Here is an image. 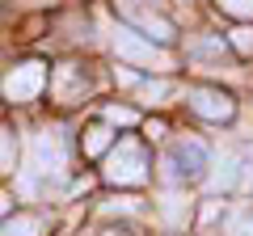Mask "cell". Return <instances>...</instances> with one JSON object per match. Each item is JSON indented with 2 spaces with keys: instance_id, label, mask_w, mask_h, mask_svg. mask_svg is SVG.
<instances>
[{
  "instance_id": "obj_1",
  "label": "cell",
  "mask_w": 253,
  "mask_h": 236,
  "mask_svg": "<svg viewBox=\"0 0 253 236\" xmlns=\"http://www.w3.org/2000/svg\"><path fill=\"white\" fill-rule=\"evenodd\" d=\"M148 169H152V164H148V152L135 139H118L106 152V160H101V177H106L110 186H144Z\"/></svg>"
},
{
  "instance_id": "obj_2",
  "label": "cell",
  "mask_w": 253,
  "mask_h": 236,
  "mask_svg": "<svg viewBox=\"0 0 253 236\" xmlns=\"http://www.w3.org/2000/svg\"><path fill=\"white\" fill-rule=\"evenodd\" d=\"M114 51L118 59H126V64H139V68H152V72H169L173 59L161 51V46H152L144 34H135L131 26H118L114 30Z\"/></svg>"
},
{
  "instance_id": "obj_3",
  "label": "cell",
  "mask_w": 253,
  "mask_h": 236,
  "mask_svg": "<svg viewBox=\"0 0 253 236\" xmlns=\"http://www.w3.org/2000/svg\"><path fill=\"white\" fill-rule=\"evenodd\" d=\"M161 164H165V182H199L207 169V148L199 139H177Z\"/></svg>"
},
{
  "instance_id": "obj_4",
  "label": "cell",
  "mask_w": 253,
  "mask_h": 236,
  "mask_svg": "<svg viewBox=\"0 0 253 236\" xmlns=\"http://www.w3.org/2000/svg\"><path fill=\"white\" fill-rule=\"evenodd\" d=\"M42 89H46V64H38V59H26V64L9 68L4 80H0V93L9 101H34Z\"/></svg>"
},
{
  "instance_id": "obj_5",
  "label": "cell",
  "mask_w": 253,
  "mask_h": 236,
  "mask_svg": "<svg viewBox=\"0 0 253 236\" xmlns=\"http://www.w3.org/2000/svg\"><path fill=\"white\" fill-rule=\"evenodd\" d=\"M30 164H34L38 173H46V177H59L63 169H68V148H63V135L59 131H38L34 144H30Z\"/></svg>"
},
{
  "instance_id": "obj_6",
  "label": "cell",
  "mask_w": 253,
  "mask_h": 236,
  "mask_svg": "<svg viewBox=\"0 0 253 236\" xmlns=\"http://www.w3.org/2000/svg\"><path fill=\"white\" fill-rule=\"evenodd\" d=\"M190 110L207 122H228L236 114V101L228 97L224 89H211V84H199V89H190Z\"/></svg>"
},
{
  "instance_id": "obj_7",
  "label": "cell",
  "mask_w": 253,
  "mask_h": 236,
  "mask_svg": "<svg viewBox=\"0 0 253 236\" xmlns=\"http://www.w3.org/2000/svg\"><path fill=\"white\" fill-rule=\"evenodd\" d=\"M123 13H126L131 21H139V26H144L156 42H169V38H173V26H169V21H165L161 13H152V9H144V4H135V0H123Z\"/></svg>"
},
{
  "instance_id": "obj_8",
  "label": "cell",
  "mask_w": 253,
  "mask_h": 236,
  "mask_svg": "<svg viewBox=\"0 0 253 236\" xmlns=\"http://www.w3.org/2000/svg\"><path fill=\"white\" fill-rule=\"evenodd\" d=\"M51 84H55V97H59V101H76V97L84 93V76L76 72L72 64L55 68V80H51Z\"/></svg>"
},
{
  "instance_id": "obj_9",
  "label": "cell",
  "mask_w": 253,
  "mask_h": 236,
  "mask_svg": "<svg viewBox=\"0 0 253 236\" xmlns=\"http://www.w3.org/2000/svg\"><path fill=\"white\" fill-rule=\"evenodd\" d=\"M46 224L42 215H34V211H21V215H9L4 224H0V236H42Z\"/></svg>"
},
{
  "instance_id": "obj_10",
  "label": "cell",
  "mask_w": 253,
  "mask_h": 236,
  "mask_svg": "<svg viewBox=\"0 0 253 236\" xmlns=\"http://www.w3.org/2000/svg\"><path fill=\"white\" fill-rule=\"evenodd\" d=\"M224 236H253V202H236L224 215Z\"/></svg>"
},
{
  "instance_id": "obj_11",
  "label": "cell",
  "mask_w": 253,
  "mask_h": 236,
  "mask_svg": "<svg viewBox=\"0 0 253 236\" xmlns=\"http://www.w3.org/2000/svg\"><path fill=\"white\" fill-rule=\"evenodd\" d=\"M241 177L236 173V156L228 152V156H219V164H215V173H211V190H232V182Z\"/></svg>"
},
{
  "instance_id": "obj_12",
  "label": "cell",
  "mask_w": 253,
  "mask_h": 236,
  "mask_svg": "<svg viewBox=\"0 0 253 236\" xmlns=\"http://www.w3.org/2000/svg\"><path fill=\"white\" fill-rule=\"evenodd\" d=\"M13 169H17V139H13V131L0 127V177Z\"/></svg>"
},
{
  "instance_id": "obj_13",
  "label": "cell",
  "mask_w": 253,
  "mask_h": 236,
  "mask_svg": "<svg viewBox=\"0 0 253 236\" xmlns=\"http://www.w3.org/2000/svg\"><path fill=\"white\" fill-rule=\"evenodd\" d=\"M106 144H110V127H106V122L84 131V156H101V152H106Z\"/></svg>"
},
{
  "instance_id": "obj_14",
  "label": "cell",
  "mask_w": 253,
  "mask_h": 236,
  "mask_svg": "<svg viewBox=\"0 0 253 236\" xmlns=\"http://www.w3.org/2000/svg\"><path fill=\"white\" fill-rule=\"evenodd\" d=\"M215 4L228 13V17H241V21L253 17V0H215Z\"/></svg>"
},
{
  "instance_id": "obj_15",
  "label": "cell",
  "mask_w": 253,
  "mask_h": 236,
  "mask_svg": "<svg viewBox=\"0 0 253 236\" xmlns=\"http://www.w3.org/2000/svg\"><path fill=\"white\" fill-rule=\"evenodd\" d=\"M139 93H144V97H169V80H144Z\"/></svg>"
},
{
  "instance_id": "obj_16",
  "label": "cell",
  "mask_w": 253,
  "mask_h": 236,
  "mask_svg": "<svg viewBox=\"0 0 253 236\" xmlns=\"http://www.w3.org/2000/svg\"><path fill=\"white\" fill-rule=\"evenodd\" d=\"M106 122H118V127H131V122H135V114H131V110H118V106H110V110H106Z\"/></svg>"
},
{
  "instance_id": "obj_17",
  "label": "cell",
  "mask_w": 253,
  "mask_h": 236,
  "mask_svg": "<svg viewBox=\"0 0 253 236\" xmlns=\"http://www.w3.org/2000/svg\"><path fill=\"white\" fill-rule=\"evenodd\" d=\"M232 46L236 51H253V30H232Z\"/></svg>"
},
{
  "instance_id": "obj_18",
  "label": "cell",
  "mask_w": 253,
  "mask_h": 236,
  "mask_svg": "<svg viewBox=\"0 0 253 236\" xmlns=\"http://www.w3.org/2000/svg\"><path fill=\"white\" fill-rule=\"evenodd\" d=\"M190 51H194V55H219V51H224V42H194Z\"/></svg>"
},
{
  "instance_id": "obj_19",
  "label": "cell",
  "mask_w": 253,
  "mask_h": 236,
  "mask_svg": "<svg viewBox=\"0 0 253 236\" xmlns=\"http://www.w3.org/2000/svg\"><path fill=\"white\" fill-rule=\"evenodd\" d=\"M106 211H135V198H110Z\"/></svg>"
},
{
  "instance_id": "obj_20",
  "label": "cell",
  "mask_w": 253,
  "mask_h": 236,
  "mask_svg": "<svg viewBox=\"0 0 253 236\" xmlns=\"http://www.w3.org/2000/svg\"><path fill=\"white\" fill-rule=\"evenodd\" d=\"M0 215H9V194L0 190Z\"/></svg>"
}]
</instances>
